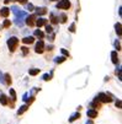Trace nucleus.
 <instances>
[{
    "instance_id": "f257e3e1",
    "label": "nucleus",
    "mask_w": 122,
    "mask_h": 124,
    "mask_svg": "<svg viewBox=\"0 0 122 124\" xmlns=\"http://www.w3.org/2000/svg\"><path fill=\"white\" fill-rule=\"evenodd\" d=\"M17 44H19V38H16V37H11V38L8 39V46H9V49H10L11 53L15 52V49H16Z\"/></svg>"
},
{
    "instance_id": "f03ea898",
    "label": "nucleus",
    "mask_w": 122,
    "mask_h": 124,
    "mask_svg": "<svg viewBox=\"0 0 122 124\" xmlns=\"http://www.w3.org/2000/svg\"><path fill=\"white\" fill-rule=\"evenodd\" d=\"M69 8H70V3H69V0H61V1L57 4V9L68 10Z\"/></svg>"
},
{
    "instance_id": "7ed1b4c3",
    "label": "nucleus",
    "mask_w": 122,
    "mask_h": 124,
    "mask_svg": "<svg viewBox=\"0 0 122 124\" xmlns=\"http://www.w3.org/2000/svg\"><path fill=\"white\" fill-rule=\"evenodd\" d=\"M35 50H36V53H37V54L43 53V50H45V43H43V41H38V42H37Z\"/></svg>"
},
{
    "instance_id": "20e7f679",
    "label": "nucleus",
    "mask_w": 122,
    "mask_h": 124,
    "mask_svg": "<svg viewBox=\"0 0 122 124\" xmlns=\"http://www.w3.org/2000/svg\"><path fill=\"white\" fill-rule=\"evenodd\" d=\"M99 101L104 102V103H110V102L112 101V98H110L109 95H106V93H100L99 95Z\"/></svg>"
},
{
    "instance_id": "39448f33",
    "label": "nucleus",
    "mask_w": 122,
    "mask_h": 124,
    "mask_svg": "<svg viewBox=\"0 0 122 124\" xmlns=\"http://www.w3.org/2000/svg\"><path fill=\"white\" fill-rule=\"evenodd\" d=\"M26 24L30 26V27H32L35 24H36V15H31V16H28L27 19H26Z\"/></svg>"
},
{
    "instance_id": "423d86ee",
    "label": "nucleus",
    "mask_w": 122,
    "mask_h": 124,
    "mask_svg": "<svg viewBox=\"0 0 122 124\" xmlns=\"http://www.w3.org/2000/svg\"><path fill=\"white\" fill-rule=\"evenodd\" d=\"M0 103H1L3 106H6V105L9 103V100H8V97H6L4 93L0 95Z\"/></svg>"
},
{
    "instance_id": "0eeeda50",
    "label": "nucleus",
    "mask_w": 122,
    "mask_h": 124,
    "mask_svg": "<svg viewBox=\"0 0 122 124\" xmlns=\"http://www.w3.org/2000/svg\"><path fill=\"white\" fill-rule=\"evenodd\" d=\"M86 114H88L89 118H96L97 117V112L95 111V109H89V111L86 112Z\"/></svg>"
},
{
    "instance_id": "6e6552de",
    "label": "nucleus",
    "mask_w": 122,
    "mask_h": 124,
    "mask_svg": "<svg viewBox=\"0 0 122 124\" xmlns=\"http://www.w3.org/2000/svg\"><path fill=\"white\" fill-rule=\"evenodd\" d=\"M46 24H47V20L43 19V17H41V19H38L37 21H36L35 25H37L38 27H41V26H43V25H46Z\"/></svg>"
},
{
    "instance_id": "1a4fd4ad",
    "label": "nucleus",
    "mask_w": 122,
    "mask_h": 124,
    "mask_svg": "<svg viewBox=\"0 0 122 124\" xmlns=\"http://www.w3.org/2000/svg\"><path fill=\"white\" fill-rule=\"evenodd\" d=\"M111 59H112V63L113 64H117L118 63V57H117V52H113L111 53Z\"/></svg>"
},
{
    "instance_id": "9d476101",
    "label": "nucleus",
    "mask_w": 122,
    "mask_h": 124,
    "mask_svg": "<svg viewBox=\"0 0 122 124\" xmlns=\"http://www.w3.org/2000/svg\"><path fill=\"white\" fill-rule=\"evenodd\" d=\"M33 41H35V38L31 37V36H28V37H25V38L22 39V42L25 43V44H31V43H33Z\"/></svg>"
},
{
    "instance_id": "9b49d317",
    "label": "nucleus",
    "mask_w": 122,
    "mask_h": 124,
    "mask_svg": "<svg viewBox=\"0 0 122 124\" xmlns=\"http://www.w3.org/2000/svg\"><path fill=\"white\" fill-rule=\"evenodd\" d=\"M90 106H91L92 108H99V107H100V101H99V98L96 97L94 101L91 102V105H90Z\"/></svg>"
},
{
    "instance_id": "f8f14e48",
    "label": "nucleus",
    "mask_w": 122,
    "mask_h": 124,
    "mask_svg": "<svg viewBox=\"0 0 122 124\" xmlns=\"http://www.w3.org/2000/svg\"><path fill=\"white\" fill-rule=\"evenodd\" d=\"M9 12H10V10L8 8H3L1 11H0V15L4 16V17H6V16H9Z\"/></svg>"
},
{
    "instance_id": "ddd939ff",
    "label": "nucleus",
    "mask_w": 122,
    "mask_h": 124,
    "mask_svg": "<svg viewBox=\"0 0 122 124\" xmlns=\"http://www.w3.org/2000/svg\"><path fill=\"white\" fill-rule=\"evenodd\" d=\"M27 109H28V106H27V105H24L22 107H20V109H19V111H17V114L20 115V114L25 113V112L27 111Z\"/></svg>"
},
{
    "instance_id": "4468645a",
    "label": "nucleus",
    "mask_w": 122,
    "mask_h": 124,
    "mask_svg": "<svg viewBox=\"0 0 122 124\" xmlns=\"http://www.w3.org/2000/svg\"><path fill=\"white\" fill-rule=\"evenodd\" d=\"M78 118H80V113H74V114L69 118V122H70V123H73V122L76 120Z\"/></svg>"
},
{
    "instance_id": "2eb2a0df",
    "label": "nucleus",
    "mask_w": 122,
    "mask_h": 124,
    "mask_svg": "<svg viewBox=\"0 0 122 124\" xmlns=\"http://www.w3.org/2000/svg\"><path fill=\"white\" fill-rule=\"evenodd\" d=\"M36 11H37L38 15H45V14H47V9L46 8H37Z\"/></svg>"
},
{
    "instance_id": "dca6fc26",
    "label": "nucleus",
    "mask_w": 122,
    "mask_h": 124,
    "mask_svg": "<svg viewBox=\"0 0 122 124\" xmlns=\"http://www.w3.org/2000/svg\"><path fill=\"white\" fill-rule=\"evenodd\" d=\"M64 60H66V57H57L56 59H54V62H56L57 64H61V63H63Z\"/></svg>"
},
{
    "instance_id": "f3484780",
    "label": "nucleus",
    "mask_w": 122,
    "mask_h": 124,
    "mask_svg": "<svg viewBox=\"0 0 122 124\" xmlns=\"http://www.w3.org/2000/svg\"><path fill=\"white\" fill-rule=\"evenodd\" d=\"M35 36H36V37H38V38H43V32L40 31V30H36L35 31Z\"/></svg>"
},
{
    "instance_id": "a211bd4d",
    "label": "nucleus",
    "mask_w": 122,
    "mask_h": 124,
    "mask_svg": "<svg viewBox=\"0 0 122 124\" xmlns=\"http://www.w3.org/2000/svg\"><path fill=\"white\" fill-rule=\"evenodd\" d=\"M4 82H5V84H8V85H11V77H10V75H9V74H6V75H5V80H4Z\"/></svg>"
},
{
    "instance_id": "6ab92c4d",
    "label": "nucleus",
    "mask_w": 122,
    "mask_h": 124,
    "mask_svg": "<svg viewBox=\"0 0 122 124\" xmlns=\"http://www.w3.org/2000/svg\"><path fill=\"white\" fill-rule=\"evenodd\" d=\"M38 72H40V69H31L30 71H28V74L33 76V75H37Z\"/></svg>"
},
{
    "instance_id": "aec40b11",
    "label": "nucleus",
    "mask_w": 122,
    "mask_h": 124,
    "mask_svg": "<svg viewBox=\"0 0 122 124\" xmlns=\"http://www.w3.org/2000/svg\"><path fill=\"white\" fill-rule=\"evenodd\" d=\"M115 28H116L117 34H118V36H121V24H120V22H118V24H116V25H115Z\"/></svg>"
},
{
    "instance_id": "412c9836",
    "label": "nucleus",
    "mask_w": 122,
    "mask_h": 124,
    "mask_svg": "<svg viewBox=\"0 0 122 124\" xmlns=\"http://www.w3.org/2000/svg\"><path fill=\"white\" fill-rule=\"evenodd\" d=\"M51 21H52V24H58V19H57L53 14L51 15Z\"/></svg>"
},
{
    "instance_id": "4be33fe9",
    "label": "nucleus",
    "mask_w": 122,
    "mask_h": 124,
    "mask_svg": "<svg viewBox=\"0 0 122 124\" xmlns=\"http://www.w3.org/2000/svg\"><path fill=\"white\" fill-rule=\"evenodd\" d=\"M46 32H47V33H52V32H53V28H52L51 26H48L47 24H46Z\"/></svg>"
},
{
    "instance_id": "5701e85b",
    "label": "nucleus",
    "mask_w": 122,
    "mask_h": 124,
    "mask_svg": "<svg viewBox=\"0 0 122 124\" xmlns=\"http://www.w3.org/2000/svg\"><path fill=\"white\" fill-rule=\"evenodd\" d=\"M10 95H11V97H12V101H15L16 100V93H15V91H14L12 89L10 90Z\"/></svg>"
},
{
    "instance_id": "b1692460",
    "label": "nucleus",
    "mask_w": 122,
    "mask_h": 124,
    "mask_svg": "<svg viewBox=\"0 0 122 124\" xmlns=\"http://www.w3.org/2000/svg\"><path fill=\"white\" fill-rule=\"evenodd\" d=\"M67 21V15L66 14H62L61 15V22H66Z\"/></svg>"
},
{
    "instance_id": "393cba45",
    "label": "nucleus",
    "mask_w": 122,
    "mask_h": 124,
    "mask_svg": "<svg viewBox=\"0 0 122 124\" xmlns=\"http://www.w3.org/2000/svg\"><path fill=\"white\" fill-rule=\"evenodd\" d=\"M42 79H43L45 81H48V80H51V75H49V74H45Z\"/></svg>"
},
{
    "instance_id": "a878e982",
    "label": "nucleus",
    "mask_w": 122,
    "mask_h": 124,
    "mask_svg": "<svg viewBox=\"0 0 122 124\" xmlns=\"http://www.w3.org/2000/svg\"><path fill=\"white\" fill-rule=\"evenodd\" d=\"M69 31H70V32H74V31H75V24H71V25H70Z\"/></svg>"
},
{
    "instance_id": "bb28decb",
    "label": "nucleus",
    "mask_w": 122,
    "mask_h": 124,
    "mask_svg": "<svg viewBox=\"0 0 122 124\" xmlns=\"http://www.w3.org/2000/svg\"><path fill=\"white\" fill-rule=\"evenodd\" d=\"M61 52H62V54H63L64 57H69V53L67 52L66 49H61Z\"/></svg>"
},
{
    "instance_id": "cd10ccee",
    "label": "nucleus",
    "mask_w": 122,
    "mask_h": 124,
    "mask_svg": "<svg viewBox=\"0 0 122 124\" xmlns=\"http://www.w3.org/2000/svg\"><path fill=\"white\" fill-rule=\"evenodd\" d=\"M115 47H116V49H117V50H120V49H121V46H120V42H118V41L115 42Z\"/></svg>"
},
{
    "instance_id": "c85d7f7f",
    "label": "nucleus",
    "mask_w": 122,
    "mask_h": 124,
    "mask_svg": "<svg viewBox=\"0 0 122 124\" xmlns=\"http://www.w3.org/2000/svg\"><path fill=\"white\" fill-rule=\"evenodd\" d=\"M27 10L28 11H33V5L32 4H27Z\"/></svg>"
},
{
    "instance_id": "c756f323",
    "label": "nucleus",
    "mask_w": 122,
    "mask_h": 124,
    "mask_svg": "<svg viewBox=\"0 0 122 124\" xmlns=\"http://www.w3.org/2000/svg\"><path fill=\"white\" fill-rule=\"evenodd\" d=\"M3 26H4V27H9V26H10V21H9V20H5Z\"/></svg>"
},
{
    "instance_id": "7c9ffc66",
    "label": "nucleus",
    "mask_w": 122,
    "mask_h": 124,
    "mask_svg": "<svg viewBox=\"0 0 122 124\" xmlns=\"http://www.w3.org/2000/svg\"><path fill=\"white\" fill-rule=\"evenodd\" d=\"M21 49H22V53H24V55H26V54L28 53V49H27L26 47H22V48H21Z\"/></svg>"
},
{
    "instance_id": "2f4dec72",
    "label": "nucleus",
    "mask_w": 122,
    "mask_h": 124,
    "mask_svg": "<svg viewBox=\"0 0 122 124\" xmlns=\"http://www.w3.org/2000/svg\"><path fill=\"white\" fill-rule=\"evenodd\" d=\"M116 107H118V108H121V101L118 100L117 102H116Z\"/></svg>"
},
{
    "instance_id": "473e14b6",
    "label": "nucleus",
    "mask_w": 122,
    "mask_h": 124,
    "mask_svg": "<svg viewBox=\"0 0 122 124\" xmlns=\"http://www.w3.org/2000/svg\"><path fill=\"white\" fill-rule=\"evenodd\" d=\"M24 101H28V98H27V93L24 95Z\"/></svg>"
},
{
    "instance_id": "72a5a7b5",
    "label": "nucleus",
    "mask_w": 122,
    "mask_h": 124,
    "mask_svg": "<svg viewBox=\"0 0 122 124\" xmlns=\"http://www.w3.org/2000/svg\"><path fill=\"white\" fill-rule=\"evenodd\" d=\"M9 1H17V0H5V4H9Z\"/></svg>"
},
{
    "instance_id": "f704fd0d",
    "label": "nucleus",
    "mask_w": 122,
    "mask_h": 124,
    "mask_svg": "<svg viewBox=\"0 0 122 124\" xmlns=\"http://www.w3.org/2000/svg\"><path fill=\"white\" fill-rule=\"evenodd\" d=\"M20 3H21V4H26L27 0H20Z\"/></svg>"
},
{
    "instance_id": "c9c22d12",
    "label": "nucleus",
    "mask_w": 122,
    "mask_h": 124,
    "mask_svg": "<svg viewBox=\"0 0 122 124\" xmlns=\"http://www.w3.org/2000/svg\"><path fill=\"white\" fill-rule=\"evenodd\" d=\"M85 124H94V123H92V120H88V122L85 123Z\"/></svg>"
},
{
    "instance_id": "e433bc0d",
    "label": "nucleus",
    "mask_w": 122,
    "mask_h": 124,
    "mask_svg": "<svg viewBox=\"0 0 122 124\" xmlns=\"http://www.w3.org/2000/svg\"><path fill=\"white\" fill-rule=\"evenodd\" d=\"M52 1H56V0H52Z\"/></svg>"
}]
</instances>
